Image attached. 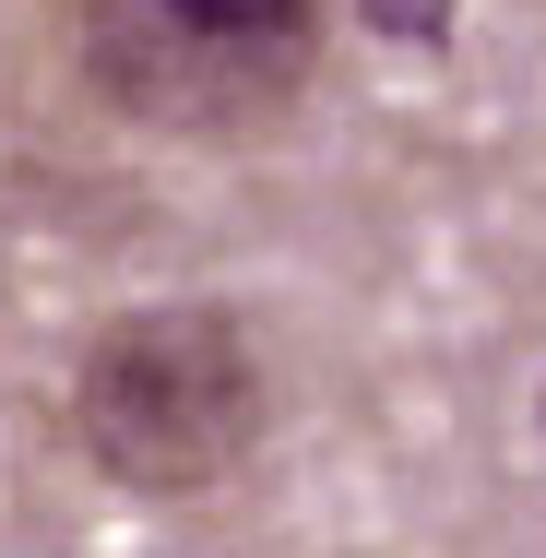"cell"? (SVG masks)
I'll return each instance as SVG.
<instances>
[{"label": "cell", "instance_id": "1", "mask_svg": "<svg viewBox=\"0 0 546 558\" xmlns=\"http://www.w3.org/2000/svg\"><path fill=\"white\" fill-rule=\"evenodd\" d=\"M72 440L131 499H203L262 440V356L250 322L215 298H155L96 322L72 356Z\"/></svg>", "mask_w": 546, "mask_h": 558}, {"label": "cell", "instance_id": "3", "mask_svg": "<svg viewBox=\"0 0 546 558\" xmlns=\"http://www.w3.org/2000/svg\"><path fill=\"white\" fill-rule=\"evenodd\" d=\"M380 48H416V60H439L451 48V24H463V0H344Z\"/></svg>", "mask_w": 546, "mask_h": 558}, {"label": "cell", "instance_id": "2", "mask_svg": "<svg viewBox=\"0 0 546 558\" xmlns=\"http://www.w3.org/2000/svg\"><path fill=\"white\" fill-rule=\"evenodd\" d=\"M84 84L131 131L238 143L310 96L321 0H84Z\"/></svg>", "mask_w": 546, "mask_h": 558}]
</instances>
